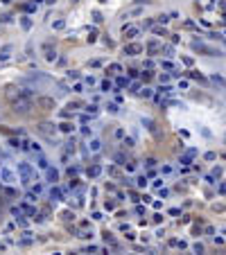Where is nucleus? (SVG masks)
<instances>
[{
    "label": "nucleus",
    "instance_id": "1",
    "mask_svg": "<svg viewBox=\"0 0 226 255\" xmlns=\"http://www.w3.org/2000/svg\"><path fill=\"white\" fill-rule=\"evenodd\" d=\"M18 176H20V183L29 185L34 181V167L29 163H18Z\"/></svg>",
    "mask_w": 226,
    "mask_h": 255
},
{
    "label": "nucleus",
    "instance_id": "2",
    "mask_svg": "<svg viewBox=\"0 0 226 255\" xmlns=\"http://www.w3.org/2000/svg\"><path fill=\"white\" fill-rule=\"evenodd\" d=\"M0 181L7 183V185H11V183H16V181H18V176H16V172L11 170L9 165H0Z\"/></svg>",
    "mask_w": 226,
    "mask_h": 255
},
{
    "label": "nucleus",
    "instance_id": "3",
    "mask_svg": "<svg viewBox=\"0 0 226 255\" xmlns=\"http://www.w3.org/2000/svg\"><path fill=\"white\" fill-rule=\"evenodd\" d=\"M11 109L16 111V113H29L32 102H29V97H20L18 102H11Z\"/></svg>",
    "mask_w": 226,
    "mask_h": 255
},
{
    "label": "nucleus",
    "instance_id": "4",
    "mask_svg": "<svg viewBox=\"0 0 226 255\" xmlns=\"http://www.w3.org/2000/svg\"><path fill=\"white\" fill-rule=\"evenodd\" d=\"M140 50H142L140 45H124V54H129V57H133V54H138Z\"/></svg>",
    "mask_w": 226,
    "mask_h": 255
},
{
    "label": "nucleus",
    "instance_id": "5",
    "mask_svg": "<svg viewBox=\"0 0 226 255\" xmlns=\"http://www.w3.org/2000/svg\"><path fill=\"white\" fill-rule=\"evenodd\" d=\"M39 131H41L43 136H52V133H54V127H52V124H48V122H45V124H41V127H39Z\"/></svg>",
    "mask_w": 226,
    "mask_h": 255
},
{
    "label": "nucleus",
    "instance_id": "6",
    "mask_svg": "<svg viewBox=\"0 0 226 255\" xmlns=\"http://www.w3.org/2000/svg\"><path fill=\"white\" fill-rule=\"evenodd\" d=\"M45 176H48V183H57V181H59L57 170H50V167H48V174H45Z\"/></svg>",
    "mask_w": 226,
    "mask_h": 255
},
{
    "label": "nucleus",
    "instance_id": "7",
    "mask_svg": "<svg viewBox=\"0 0 226 255\" xmlns=\"http://www.w3.org/2000/svg\"><path fill=\"white\" fill-rule=\"evenodd\" d=\"M138 27H124V36H127V39H133V36H138Z\"/></svg>",
    "mask_w": 226,
    "mask_h": 255
},
{
    "label": "nucleus",
    "instance_id": "8",
    "mask_svg": "<svg viewBox=\"0 0 226 255\" xmlns=\"http://www.w3.org/2000/svg\"><path fill=\"white\" fill-rule=\"evenodd\" d=\"M43 50H45V59H48V61H54V59H57V52H54L50 45H45Z\"/></svg>",
    "mask_w": 226,
    "mask_h": 255
},
{
    "label": "nucleus",
    "instance_id": "9",
    "mask_svg": "<svg viewBox=\"0 0 226 255\" xmlns=\"http://www.w3.org/2000/svg\"><path fill=\"white\" fill-rule=\"evenodd\" d=\"M50 199H52V201H61V190L59 187H54L52 192H50Z\"/></svg>",
    "mask_w": 226,
    "mask_h": 255
},
{
    "label": "nucleus",
    "instance_id": "10",
    "mask_svg": "<svg viewBox=\"0 0 226 255\" xmlns=\"http://www.w3.org/2000/svg\"><path fill=\"white\" fill-rule=\"evenodd\" d=\"M194 153H197V151H194V149H190V151L185 153V156H181V163H185V165H188V163L192 160V156H194Z\"/></svg>",
    "mask_w": 226,
    "mask_h": 255
},
{
    "label": "nucleus",
    "instance_id": "11",
    "mask_svg": "<svg viewBox=\"0 0 226 255\" xmlns=\"http://www.w3.org/2000/svg\"><path fill=\"white\" fill-rule=\"evenodd\" d=\"M39 167H41V170H48V167H50V165H48V158H45V156H39Z\"/></svg>",
    "mask_w": 226,
    "mask_h": 255
},
{
    "label": "nucleus",
    "instance_id": "12",
    "mask_svg": "<svg viewBox=\"0 0 226 255\" xmlns=\"http://www.w3.org/2000/svg\"><path fill=\"white\" fill-rule=\"evenodd\" d=\"M100 165H93V167H91V172H88V174H91V176H100Z\"/></svg>",
    "mask_w": 226,
    "mask_h": 255
},
{
    "label": "nucleus",
    "instance_id": "13",
    "mask_svg": "<svg viewBox=\"0 0 226 255\" xmlns=\"http://www.w3.org/2000/svg\"><path fill=\"white\" fill-rule=\"evenodd\" d=\"M109 72H111V75H113V72H120V66H118V63H113L111 68H106V75H109Z\"/></svg>",
    "mask_w": 226,
    "mask_h": 255
},
{
    "label": "nucleus",
    "instance_id": "14",
    "mask_svg": "<svg viewBox=\"0 0 226 255\" xmlns=\"http://www.w3.org/2000/svg\"><path fill=\"white\" fill-rule=\"evenodd\" d=\"M20 23H23V27H25V29H29V27H32V20H29V18H23V20H20Z\"/></svg>",
    "mask_w": 226,
    "mask_h": 255
},
{
    "label": "nucleus",
    "instance_id": "15",
    "mask_svg": "<svg viewBox=\"0 0 226 255\" xmlns=\"http://www.w3.org/2000/svg\"><path fill=\"white\" fill-rule=\"evenodd\" d=\"M97 149H100V140H93L91 142V151H97Z\"/></svg>",
    "mask_w": 226,
    "mask_h": 255
},
{
    "label": "nucleus",
    "instance_id": "16",
    "mask_svg": "<svg viewBox=\"0 0 226 255\" xmlns=\"http://www.w3.org/2000/svg\"><path fill=\"white\" fill-rule=\"evenodd\" d=\"M68 77H70V79H77L79 72H77V70H68Z\"/></svg>",
    "mask_w": 226,
    "mask_h": 255
},
{
    "label": "nucleus",
    "instance_id": "17",
    "mask_svg": "<svg viewBox=\"0 0 226 255\" xmlns=\"http://www.w3.org/2000/svg\"><path fill=\"white\" fill-rule=\"evenodd\" d=\"M140 95H142V97H149V95H152V90H149V88H142V90H138Z\"/></svg>",
    "mask_w": 226,
    "mask_h": 255
},
{
    "label": "nucleus",
    "instance_id": "18",
    "mask_svg": "<svg viewBox=\"0 0 226 255\" xmlns=\"http://www.w3.org/2000/svg\"><path fill=\"white\" fill-rule=\"evenodd\" d=\"M106 109H109V113H118V106H115V104H109Z\"/></svg>",
    "mask_w": 226,
    "mask_h": 255
},
{
    "label": "nucleus",
    "instance_id": "19",
    "mask_svg": "<svg viewBox=\"0 0 226 255\" xmlns=\"http://www.w3.org/2000/svg\"><path fill=\"white\" fill-rule=\"evenodd\" d=\"M61 131H72V124H68V122H66V124H61Z\"/></svg>",
    "mask_w": 226,
    "mask_h": 255
},
{
    "label": "nucleus",
    "instance_id": "20",
    "mask_svg": "<svg viewBox=\"0 0 226 255\" xmlns=\"http://www.w3.org/2000/svg\"><path fill=\"white\" fill-rule=\"evenodd\" d=\"M213 81H217V84L224 86V79H222V77H217V75H213Z\"/></svg>",
    "mask_w": 226,
    "mask_h": 255
},
{
    "label": "nucleus",
    "instance_id": "21",
    "mask_svg": "<svg viewBox=\"0 0 226 255\" xmlns=\"http://www.w3.org/2000/svg\"><path fill=\"white\" fill-rule=\"evenodd\" d=\"M167 20H170V16H165V14H163V16H158V23H167Z\"/></svg>",
    "mask_w": 226,
    "mask_h": 255
},
{
    "label": "nucleus",
    "instance_id": "22",
    "mask_svg": "<svg viewBox=\"0 0 226 255\" xmlns=\"http://www.w3.org/2000/svg\"><path fill=\"white\" fill-rule=\"evenodd\" d=\"M111 88V81H102V90H109Z\"/></svg>",
    "mask_w": 226,
    "mask_h": 255
},
{
    "label": "nucleus",
    "instance_id": "23",
    "mask_svg": "<svg viewBox=\"0 0 226 255\" xmlns=\"http://www.w3.org/2000/svg\"><path fill=\"white\" fill-rule=\"evenodd\" d=\"M161 90H163V93H165V95H172V93H174V90H172V88H170V86H165V88H161Z\"/></svg>",
    "mask_w": 226,
    "mask_h": 255
},
{
    "label": "nucleus",
    "instance_id": "24",
    "mask_svg": "<svg viewBox=\"0 0 226 255\" xmlns=\"http://www.w3.org/2000/svg\"><path fill=\"white\" fill-rule=\"evenodd\" d=\"M86 111H88V113H91V115H95V113H97V106H88Z\"/></svg>",
    "mask_w": 226,
    "mask_h": 255
},
{
    "label": "nucleus",
    "instance_id": "25",
    "mask_svg": "<svg viewBox=\"0 0 226 255\" xmlns=\"http://www.w3.org/2000/svg\"><path fill=\"white\" fill-rule=\"evenodd\" d=\"M165 54H167V57H174V50H172V48H170V45H167V48H165Z\"/></svg>",
    "mask_w": 226,
    "mask_h": 255
},
{
    "label": "nucleus",
    "instance_id": "26",
    "mask_svg": "<svg viewBox=\"0 0 226 255\" xmlns=\"http://www.w3.org/2000/svg\"><path fill=\"white\" fill-rule=\"evenodd\" d=\"M2 2H9V0H2Z\"/></svg>",
    "mask_w": 226,
    "mask_h": 255
}]
</instances>
